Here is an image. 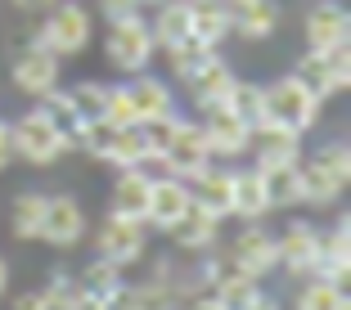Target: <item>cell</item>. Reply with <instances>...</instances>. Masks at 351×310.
<instances>
[{
  "instance_id": "44",
  "label": "cell",
  "mask_w": 351,
  "mask_h": 310,
  "mask_svg": "<svg viewBox=\"0 0 351 310\" xmlns=\"http://www.w3.org/2000/svg\"><path fill=\"white\" fill-rule=\"evenodd\" d=\"M239 310H279V306H275V301H270V297H252L248 306H239Z\"/></svg>"
},
{
  "instance_id": "34",
  "label": "cell",
  "mask_w": 351,
  "mask_h": 310,
  "mask_svg": "<svg viewBox=\"0 0 351 310\" xmlns=\"http://www.w3.org/2000/svg\"><path fill=\"white\" fill-rule=\"evenodd\" d=\"M212 292H217V297L226 301L230 310H239V306H248L252 297H261V292H257V279L239 274V270H226V274H217V279H212Z\"/></svg>"
},
{
  "instance_id": "18",
  "label": "cell",
  "mask_w": 351,
  "mask_h": 310,
  "mask_svg": "<svg viewBox=\"0 0 351 310\" xmlns=\"http://www.w3.org/2000/svg\"><path fill=\"white\" fill-rule=\"evenodd\" d=\"M248 148H257V166L298 162L302 157V135L289 131V126H279V122H261V126H252V144Z\"/></svg>"
},
{
  "instance_id": "46",
  "label": "cell",
  "mask_w": 351,
  "mask_h": 310,
  "mask_svg": "<svg viewBox=\"0 0 351 310\" xmlns=\"http://www.w3.org/2000/svg\"><path fill=\"white\" fill-rule=\"evenodd\" d=\"M5 283H10V266L0 261V292H5Z\"/></svg>"
},
{
  "instance_id": "22",
  "label": "cell",
  "mask_w": 351,
  "mask_h": 310,
  "mask_svg": "<svg viewBox=\"0 0 351 310\" xmlns=\"http://www.w3.org/2000/svg\"><path fill=\"white\" fill-rule=\"evenodd\" d=\"M126 94H131L135 117H140V122H149V117H167V113H176V94H171V86H167V81H158V77H149V73H135V81L126 86Z\"/></svg>"
},
{
  "instance_id": "43",
  "label": "cell",
  "mask_w": 351,
  "mask_h": 310,
  "mask_svg": "<svg viewBox=\"0 0 351 310\" xmlns=\"http://www.w3.org/2000/svg\"><path fill=\"white\" fill-rule=\"evenodd\" d=\"M189 310H230V306L217 297V292H203V297H194V306H189Z\"/></svg>"
},
{
  "instance_id": "40",
  "label": "cell",
  "mask_w": 351,
  "mask_h": 310,
  "mask_svg": "<svg viewBox=\"0 0 351 310\" xmlns=\"http://www.w3.org/2000/svg\"><path fill=\"white\" fill-rule=\"evenodd\" d=\"M99 10L108 23H117V18H135V14L145 10V0H99Z\"/></svg>"
},
{
  "instance_id": "32",
  "label": "cell",
  "mask_w": 351,
  "mask_h": 310,
  "mask_svg": "<svg viewBox=\"0 0 351 310\" xmlns=\"http://www.w3.org/2000/svg\"><path fill=\"white\" fill-rule=\"evenodd\" d=\"M77 288H82L86 297H95V301H108L117 288H122V270H117L113 261L99 257V261H95V266L82 274V279H77Z\"/></svg>"
},
{
  "instance_id": "8",
  "label": "cell",
  "mask_w": 351,
  "mask_h": 310,
  "mask_svg": "<svg viewBox=\"0 0 351 310\" xmlns=\"http://www.w3.org/2000/svg\"><path fill=\"white\" fill-rule=\"evenodd\" d=\"M145 220H122V216H108L99 225V238H95V248H99L104 261H113L117 270L135 266V261L145 257Z\"/></svg>"
},
{
  "instance_id": "14",
  "label": "cell",
  "mask_w": 351,
  "mask_h": 310,
  "mask_svg": "<svg viewBox=\"0 0 351 310\" xmlns=\"http://www.w3.org/2000/svg\"><path fill=\"white\" fill-rule=\"evenodd\" d=\"M347 41H351V14L342 5H333V0H320L306 14V45L329 54V50H342Z\"/></svg>"
},
{
  "instance_id": "12",
  "label": "cell",
  "mask_w": 351,
  "mask_h": 310,
  "mask_svg": "<svg viewBox=\"0 0 351 310\" xmlns=\"http://www.w3.org/2000/svg\"><path fill=\"white\" fill-rule=\"evenodd\" d=\"M189 207H194V198H189V185H185V180L158 176L154 185H149V216H145V220H149L154 229H167V234H171Z\"/></svg>"
},
{
  "instance_id": "1",
  "label": "cell",
  "mask_w": 351,
  "mask_h": 310,
  "mask_svg": "<svg viewBox=\"0 0 351 310\" xmlns=\"http://www.w3.org/2000/svg\"><path fill=\"white\" fill-rule=\"evenodd\" d=\"M10 131H14V157H23V162H32V166H50L73 148V135L63 131L45 108L23 113Z\"/></svg>"
},
{
  "instance_id": "33",
  "label": "cell",
  "mask_w": 351,
  "mask_h": 310,
  "mask_svg": "<svg viewBox=\"0 0 351 310\" xmlns=\"http://www.w3.org/2000/svg\"><path fill=\"white\" fill-rule=\"evenodd\" d=\"M104 162H113L117 171H126V166H145L149 157H145V140H140V131H135V126H117L113 148H108Z\"/></svg>"
},
{
  "instance_id": "42",
  "label": "cell",
  "mask_w": 351,
  "mask_h": 310,
  "mask_svg": "<svg viewBox=\"0 0 351 310\" xmlns=\"http://www.w3.org/2000/svg\"><path fill=\"white\" fill-rule=\"evenodd\" d=\"M14 310H45V288L41 292H23V297L14 301Z\"/></svg>"
},
{
  "instance_id": "28",
  "label": "cell",
  "mask_w": 351,
  "mask_h": 310,
  "mask_svg": "<svg viewBox=\"0 0 351 310\" xmlns=\"http://www.w3.org/2000/svg\"><path fill=\"white\" fill-rule=\"evenodd\" d=\"M41 216H45V194H36V189L19 194V198H14V211H10L14 238H23V243L41 238Z\"/></svg>"
},
{
  "instance_id": "35",
  "label": "cell",
  "mask_w": 351,
  "mask_h": 310,
  "mask_svg": "<svg viewBox=\"0 0 351 310\" xmlns=\"http://www.w3.org/2000/svg\"><path fill=\"white\" fill-rule=\"evenodd\" d=\"M104 99H108V86H99V81H82L77 90H68V103H73L77 126H82V122H99V117H104Z\"/></svg>"
},
{
  "instance_id": "23",
  "label": "cell",
  "mask_w": 351,
  "mask_h": 310,
  "mask_svg": "<svg viewBox=\"0 0 351 310\" xmlns=\"http://www.w3.org/2000/svg\"><path fill=\"white\" fill-rule=\"evenodd\" d=\"M270 211V198L266 185H261V171H234V198H230V216H243V220H261Z\"/></svg>"
},
{
  "instance_id": "41",
  "label": "cell",
  "mask_w": 351,
  "mask_h": 310,
  "mask_svg": "<svg viewBox=\"0 0 351 310\" xmlns=\"http://www.w3.org/2000/svg\"><path fill=\"white\" fill-rule=\"evenodd\" d=\"M10 162H14V131L0 122V171H5Z\"/></svg>"
},
{
  "instance_id": "5",
  "label": "cell",
  "mask_w": 351,
  "mask_h": 310,
  "mask_svg": "<svg viewBox=\"0 0 351 310\" xmlns=\"http://www.w3.org/2000/svg\"><path fill=\"white\" fill-rule=\"evenodd\" d=\"M293 77H298V81L324 103L329 94H338V90L351 86V50H347V45H342V50H329V54L306 50L298 59V68H293Z\"/></svg>"
},
{
  "instance_id": "6",
  "label": "cell",
  "mask_w": 351,
  "mask_h": 310,
  "mask_svg": "<svg viewBox=\"0 0 351 310\" xmlns=\"http://www.w3.org/2000/svg\"><path fill=\"white\" fill-rule=\"evenodd\" d=\"M217 162L212 157V148H207V135H203V126H194V122H180L176 126V135H171V148L162 153V171L167 176H176V180H194L198 171H207V166Z\"/></svg>"
},
{
  "instance_id": "29",
  "label": "cell",
  "mask_w": 351,
  "mask_h": 310,
  "mask_svg": "<svg viewBox=\"0 0 351 310\" xmlns=\"http://www.w3.org/2000/svg\"><path fill=\"white\" fill-rule=\"evenodd\" d=\"M226 108L243 126H261V122H266V90H261V86H252V81H234Z\"/></svg>"
},
{
  "instance_id": "37",
  "label": "cell",
  "mask_w": 351,
  "mask_h": 310,
  "mask_svg": "<svg viewBox=\"0 0 351 310\" xmlns=\"http://www.w3.org/2000/svg\"><path fill=\"white\" fill-rule=\"evenodd\" d=\"M207 54H217V50H207V45H198L194 36H185V41L167 45V63H171V77H180V81H185V77L194 73V68L207 59Z\"/></svg>"
},
{
  "instance_id": "31",
  "label": "cell",
  "mask_w": 351,
  "mask_h": 310,
  "mask_svg": "<svg viewBox=\"0 0 351 310\" xmlns=\"http://www.w3.org/2000/svg\"><path fill=\"white\" fill-rule=\"evenodd\" d=\"M176 126H180V117H176V113H167V117H149V122L135 126V131H140V140H145V157H149V162H162V153L171 148Z\"/></svg>"
},
{
  "instance_id": "27",
  "label": "cell",
  "mask_w": 351,
  "mask_h": 310,
  "mask_svg": "<svg viewBox=\"0 0 351 310\" xmlns=\"http://www.w3.org/2000/svg\"><path fill=\"white\" fill-rule=\"evenodd\" d=\"M257 171H261V185H266L270 207H293V203H302V176H298V162L257 166Z\"/></svg>"
},
{
  "instance_id": "3",
  "label": "cell",
  "mask_w": 351,
  "mask_h": 310,
  "mask_svg": "<svg viewBox=\"0 0 351 310\" xmlns=\"http://www.w3.org/2000/svg\"><path fill=\"white\" fill-rule=\"evenodd\" d=\"M32 45H41V50L59 54V59L82 54L86 45H90V14H86L77 0H63V5L50 10V18L41 23V31L32 36Z\"/></svg>"
},
{
  "instance_id": "2",
  "label": "cell",
  "mask_w": 351,
  "mask_h": 310,
  "mask_svg": "<svg viewBox=\"0 0 351 310\" xmlns=\"http://www.w3.org/2000/svg\"><path fill=\"white\" fill-rule=\"evenodd\" d=\"M158 41L154 31H149V23L135 14V18H117L108 23V36H104V54H108V63H113L117 73H145L149 59H154Z\"/></svg>"
},
{
  "instance_id": "36",
  "label": "cell",
  "mask_w": 351,
  "mask_h": 310,
  "mask_svg": "<svg viewBox=\"0 0 351 310\" xmlns=\"http://www.w3.org/2000/svg\"><path fill=\"white\" fill-rule=\"evenodd\" d=\"M113 135H117V126L99 117V122H82V126H77V131H73V144H82L90 157H99V162H104V157H108V148H113Z\"/></svg>"
},
{
  "instance_id": "4",
  "label": "cell",
  "mask_w": 351,
  "mask_h": 310,
  "mask_svg": "<svg viewBox=\"0 0 351 310\" xmlns=\"http://www.w3.org/2000/svg\"><path fill=\"white\" fill-rule=\"evenodd\" d=\"M266 122H279L289 126V131L306 135L311 126L320 122V99L298 81V77H284L266 90Z\"/></svg>"
},
{
  "instance_id": "39",
  "label": "cell",
  "mask_w": 351,
  "mask_h": 310,
  "mask_svg": "<svg viewBox=\"0 0 351 310\" xmlns=\"http://www.w3.org/2000/svg\"><path fill=\"white\" fill-rule=\"evenodd\" d=\"M315 162H320L324 171H333L338 180H351V148L342 144V140H333V144H324L320 153H315Z\"/></svg>"
},
{
  "instance_id": "25",
  "label": "cell",
  "mask_w": 351,
  "mask_h": 310,
  "mask_svg": "<svg viewBox=\"0 0 351 310\" xmlns=\"http://www.w3.org/2000/svg\"><path fill=\"white\" fill-rule=\"evenodd\" d=\"M171 234H176V243H180L185 252H207L212 243H217V234H221V220L212 216V211H203V207H189Z\"/></svg>"
},
{
  "instance_id": "11",
  "label": "cell",
  "mask_w": 351,
  "mask_h": 310,
  "mask_svg": "<svg viewBox=\"0 0 351 310\" xmlns=\"http://www.w3.org/2000/svg\"><path fill=\"white\" fill-rule=\"evenodd\" d=\"M234 81H239V77L230 73V63L221 59V54H207L194 73L185 77L189 94H194V103L203 108V113H207V108H221V103L230 99V90H234Z\"/></svg>"
},
{
  "instance_id": "15",
  "label": "cell",
  "mask_w": 351,
  "mask_h": 310,
  "mask_svg": "<svg viewBox=\"0 0 351 310\" xmlns=\"http://www.w3.org/2000/svg\"><path fill=\"white\" fill-rule=\"evenodd\" d=\"M203 135H207L212 157H243V153H248V144H252V126H243L226 103H221V108H207Z\"/></svg>"
},
{
  "instance_id": "19",
  "label": "cell",
  "mask_w": 351,
  "mask_h": 310,
  "mask_svg": "<svg viewBox=\"0 0 351 310\" xmlns=\"http://www.w3.org/2000/svg\"><path fill=\"white\" fill-rule=\"evenodd\" d=\"M347 274H351V220L342 216L333 225V234H320V261H315V274L311 279L347 283Z\"/></svg>"
},
{
  "instance_id": "47",
  "label": "cell",
  "mask_w": 351,
  "mask_h": 310,
  "mask_svg": "<svg viewBox=\"0 0 351 310\" xmlns=\"http://www.w3.org/2000/svg\"><path fill=\"white\" fill-rule=\"evenodd\" d=\"M226 5H239V0H226Z\"/></svg>"
},
{
  "instance_id": "10",
  "label": "cell",
  "mask_w": 351,
  "mask_h": 310,
  "mask_svg": "<svg viewBox=\"0 0 351 310\" xmlns=\"http://www.w3.org/2000/svg\"><path fill=\"white\" fill-rule=\"evenodd\" d=\"M86 234V211L77 198L59 194V198H45V216H41V238L50 248H77Z\"/></svg>"
},
{
  "instance_id": "26",
  "label": "cell",
  "mask_w": 351,
  "mask_h": 310,
  "mask_svg": "<svg viewBox=\"0 0 351 310\" xmlns=\"http://www.w3.org/2000/svg\"><path fill=\"white\" fill-rule=\"evenodd\" d=\"M149 31H154V41L162 45H176L189 36V0H158V14L154 23H149Z\"/></svg>"
},
{
  "instance_id": "21",
  "label": "cell",
  "mask_w": 351,
  "mask_h": 310,
  "mask_svg": "<svg viewBox=\"0 0 351 310\" xmlns=\"http://www.w3.org/2000/svg\"><path fill=\"white\" fill-rule=\"evenodd\" d=\"M189 36L207 50H217L230 36V5L226 0H189Z\"/></svg>"
},
{
  "instance_id": "38",
  "label": "cell",
  "mask_w": 351,
  "mask_h": 310,
  "mask_svg": "<svg viewBox=\"0 0 351 310\" xmlns=\"http://www.w3.org/2000/svg\"><path fill=\"white\" fill-rule=\"evenodd\" d=\"M104 122H113V126H140V117H135V103H131V94H126V86L108 90V99H104Z\"/></svg>"
},
{
  "instance_id": "17",
  "label": "cell",
  "mask_w": 351,
  "mask_h": 310,
  "mask_svg": "<svg viewBox=\"0 0 351 310\" xmlns=\"http://www.w3.org/2000/svg\"><path fill=\"white\" fill-rule=\"evenodd\" d=\"M279 18H284L279 0H239V5H230V31H239L243 41H266V36H275Z\"/></svg>"
},
{
  "instance_id": "16",
  "label": "cell",
  "mask_w": 351,
  "mask_h": 310,
  "mask_svg": "<svg viewBox=\"0 0 351 310\" xmlns=\"http://www.w3.org/2000/svg\"><path fill=\"white\" fill-rule=\"evenodd\" d=\"M149 176L145 166H126L113 185V198H108V216H122V220H145L149 216Z\"/></svg>"
},
{
  "instance_id": "24",
  "label": "cell",
  "mask_w": 351,
  "mask_h": 310,
  "mask_svg": "<svg viewBox=\"0 0 351 310\" xmlns=\"http://www.w3.org/2000/svg\"><path fill=\"white\" fill-rule=\"evenodd\" d=\"M298 176H302V203L306 207H333L347 189V180H338L333 171H324L320 162H298Z\"/></svg>"
},
{
  "instance_id": "9",
  "label": "cell",
  "mask_w": 351,
  "mask_h": 310,
  "mask_svg": "<svg viewBox=\"0 0 351 310\" xmlns=\"http://www.w3.org/2000/svg\"><path fill=\"white\" fill-rule=\"evenodd\" d=\"M275 248H279V266L293 279H306V274H315V261H320V229L311 220H289L284 238H275Z\"/></svg>"
},
{
  "instance_id": "7",
  "label": "cell",
  "mask_w": 351,
  "mask_h": 310,
  "mask_svg": "<svg viewBox=\"0 0 351 310\" xmlns=\"http://www.w3.org/2000/svg\"><path fill=\"white\" fill-rule=\"evenodd\" d=\"M275 266H279L275 234H270L266 225H257V220H252V225L234 238V248H230V270L248 274V279H266Z\"/></svg>"
},
{
  "instance_id": "20",
  "label": "cell",
  "mask_w": 351,
  "mask_h": 310,
  "mask_svg": "<svg viewBox=\"0 0 351 310\" xmlns=\"http://www.w3.org/2000/svg\"><path fill=\"white\" fill-rule=\"evenodd\" d=\"M189 198H194V207L212 211L217 220H226L230 216V198H234V171H221V166L198 171V176L189 180Z\"/></svg>"
},
{
  "instance_id": "30",
  "label": "cell",
  "mask_w": 351,
  "mask_h": 310,
  "mask_svg": "<svg viewBox=\"0 0 351 310\" xmlns=\"http://www.w3.org/2000/svg\"><path fill=\"white\" fill-rule=\"evenodd\" d=\"M298 310H351L347 297V283H333V279H311L298 297Z\"/></svg>"
},
{
  "instance_id": "13",
  "label": "cell",
  "mask_w": 351,
  "mask_h": 310,
  "mask_svg": "<svg viewBox=\"0 0 351 310\" xmlns=\"http://www.w3.org/2000/svg\"><path fill=\"white\" fill-rule=\"evenodd\" d=\"M14 86H19L23 94H32V99H41V94L59 90V54L41 50V45H32V50H23L19 59H14Z\"/></svg>"
},
{
  "instance_id": "45",
  "label": "cell",
  "mask_w": 351,
  "mask_h": 310,
  "mask_svg": "<svg viewBox=\"0 0 351 310\" xmlns=\"http://www.w3.org/2000/svg\"><path fill=\"white\" fill-rule=\"evenodd\" d=\"M19 10H45V5H54V0H14Z\"/></svg>"
}]
</instances>
